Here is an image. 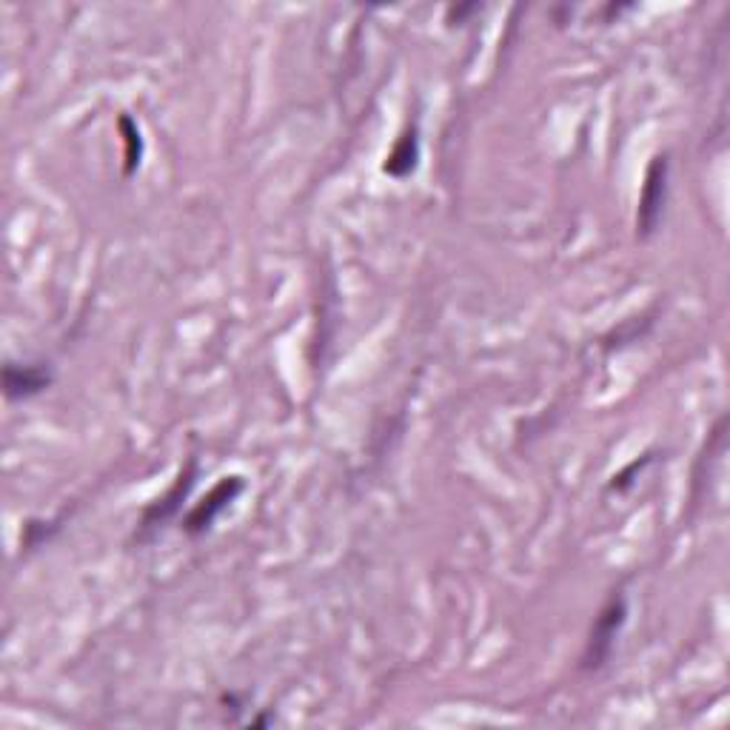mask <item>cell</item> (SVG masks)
Wrapping results in <instances>:
<instances>
[{
  "instance_id": "6da1fadb",
  "label": "cell",
  "mask_w": 730,
  "mask_h": 730,
  "mask_svg": "<svg viewBox=\"0 0 730 730\" xmlns=\"http://www.w3.org/2000/svg\"><path fill=\"white\" fill-rule=\"evenodd\" d=\"M628 619V603L622 594H614L594 619L591 636H587L585 654H582V670H599L610 663L617 636Z\"/></svg>"
},
{
  "instance_id": "7a4b0ae2",
  "label": "cell",
  "mask_w": 730,
  "mask_h": 730,
  "mask_svg": "<svg viewBox=\"0 0 730 730\" xmlns=\"http://www.w3.org/2000/svg\"><path fill=\"white\" fill-rule=\"evenodd\" d=\"M668 158H656L645 174L640 195V211H636V228H640L642 240H647L659 228V223H663L665 203H668Z\"/></svg>"
},
{
  "instance_id": "3957f363",
  "label": "cell",
  "mask_w": 730,
  "mask_h": 730,
  "mask_svg": "<svg viewBox=\"0 0 730 730\" xmlns=\"http://www.w3.org/2000/svg\"><path fill=\"white\" fill-rule=\"evenodd\" d=\"M243 491H246V480H243V477H237V474L223 477V480H220L218 485L209 491V494H206L203 503H197L195 511L188 514L186 522H183V531H186L188 536L206 534V531L218 522L220 514L226 511L228 505L240 497Z\"/></svg>"
},
{
  "instance_id": "277c9868",
  "label": "cell",
  "mask_w": 730,
  "mask_h": 730,
  "mask_svg": "<svg viewBox=\"0 0 730 730\" xmlns=\"http://www.w3.org/2000/svg\"><path fill=\"white\" fill-rule=\"evenodd\" d=\"M52 383L54 374L46 362H21V366L17 362H7L3 366V394L12 403L38 397Z\"/></svg>"
},
{
  "instance_id": "5b68a950",
  "label": "cell",
  "mask_w": 730,
  "mask_h": 730,
  "mask_svg": "<svg viewBox=\"0 0 730 730\" xmlns=\"http://www.w3.org/2000/svg\"><path fill=\"white\" fill-rule=\"evenodd\" d=\"M195 471H197V462L191 459L188 462V468L181 474V480L174 482V488L169 491L166 497L158 499V505H151L149 511H146L144 517V531H151V528H160L163 522H169L177 514V508H181L183 497H186L188 491H191V485H195Z\"/></svg>"
},
{
  "instance_id": "8992f818",
  "label": "cell",
  "mask_w": 730,
  "mask_h": 730,
  "mask_svg": "<svg viewBox=\"0 0 730 730\" xmlns=\"http://www.w3.org/2000/svg\"><path fill=\"white\" fill-rule=\"evenodd\" d=\"M417 163H420V137H417V128H408L406 135L394 144L392 154L385 158L383 172L397 177V181H403V177H408V174L415 172Z\"/></svg>"
},
{
  "instance_id": "52a82bcc",
  "label": "cell",
  "mask_w": 730,
  "mask_h": 730,
  "mask_svg": "<svg viewBox=\"0 0 730 730\" xmlns=\"http://www.w3.org/2000/svg\"><path fill=\"white\" fill-rule=\"evenodd\" d=\"M117 128L123 132V144H126V154H123V174H135L137 166H140V160H144V140H140V128L137 123L128 117V114H121V121H117Z\"/></svg>"
},
{
  "instance_id": "ba28073f",
  "label": "cell",
  "mask_w": 730,
  "mask_h": 730,
  "mask_svg": "<svg viewBox=\"0 0 730 730\" xmlns=\"http://www.w3.org/2000/svg\"><path fill=\"white\" fill-rule=\"evenodd\" d=\"M474 12H480V7H477V3H471V7H451V9H448V21L466 23L468 15H474Z\"/></svg>"
}]
</instances>
